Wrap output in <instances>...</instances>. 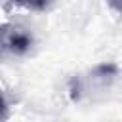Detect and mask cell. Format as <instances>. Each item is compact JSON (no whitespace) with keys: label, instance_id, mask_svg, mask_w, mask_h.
<instances>
[{"label":"cell","instance_id":"cell-4","mask_svg":"<svg viewBox=\"0 0 122 122\" xmlns=\"http://www.w3.org/2000/svg\"><path fill=\"white\" fill-rule=\"evenodd\" d=\"M111 4H112L116 10H120V11H122V0H111Z\"/></svg>","mask_w":122,"mask_h":122},{"label":"cell","instance_id":"cell-3","mask_svg":"<svg viewBox=\"0 0 122 122\" xmlns=\"http://www.w3.org/2000/svg\"><path fill=\"white\" fill-rule=\"evenodd\" d=\"M8 116V107H6V101H4V95H2V90H0V120Z\"/></svg>","mask_w":122,"mask_h":122},{"label":"cell","instance_id":"cell-1","mask_svg":"<svg viewBox=\"0 0 122 122\" xmlns=\"http://www.w3.org/2000/svg\"><path fill=\"white\" fill-rule=\"evenodd\" d=\"M32 38L15 25L0 27V55H21L29 51Z\"/></svg>","mask_w":122,"mask_h":122},{"label":"cell","instance_id":"cell-2","mask_svg":"<svg viewBox=\"0 0 122 122\" xmlns=\"http://www.w3.org/2000/svg\"><path fill=\"white\" fill-rule=\"evenodd\" d=\"M11 2H15L17 6H23L27 10H44L51 0H11Z\"/></svg>","mask_w":122,"mask_h":122}]
</instances>
